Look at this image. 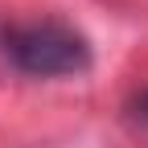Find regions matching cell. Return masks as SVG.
I'll use <instances>...</instances> for the list:
<instances>
[{
	"label": "cell",
	"mask_w": 148,
	"mask_h": 148,
	"mask_svg": "<svg viewBox=\"0 0 148 148\" xmlns=\"http://www.w3.org/2000/svg\"><path fill=\"white\" fill-rule=\"evenodd\" d=\"M0 53L21 74H33V78H78L90 70V41L58 16L4 25Z\"/></svg>",
	"instance_id": "cell-1"
}]
</instances>
